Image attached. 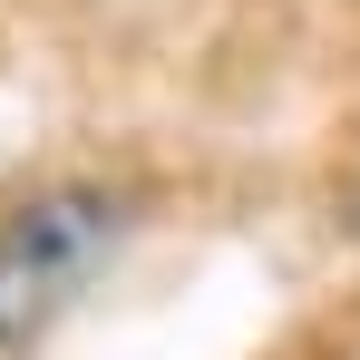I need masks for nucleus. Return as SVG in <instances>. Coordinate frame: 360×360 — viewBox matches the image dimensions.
Listing matches in <instances>:
<instances>
[{"mask_svg":"<svg viewBox=\"0 0 360 360\" xmlns=\"http://www.w3.org/2000/svg\"><path fill=\"white\" fill-rule=\"evenodd\" d=\"M117 243H127V205L98 185H59V195H30L20 214H0V351L39 341L117 263Z\"/></svg>","mask_w":360,"mask_h":360,"instance_id":"obj_1","label":"nucleus"}]
</instances>
